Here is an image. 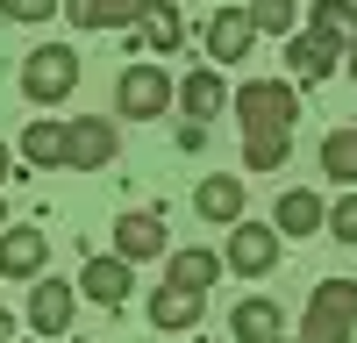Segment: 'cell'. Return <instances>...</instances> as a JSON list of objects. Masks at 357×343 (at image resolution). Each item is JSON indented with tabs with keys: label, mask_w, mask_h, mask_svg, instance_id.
I'll list each match as a JSON object with an SVG mask.
<instances>
[{
	"label": "cell",
	"mask_w": 357,
	"mask_h": 343,
	"mask_svg": "<svg viewBox=\"0 0 357 343\" xmlns=\"http://www.w3.org/2000/svg\"><path fill=\"white\" fill-rule=\"evenodd\" d=\"M114 114H72V122H29L22 143H15V158H29L36 172H100L114 165Z\"/></svg>",
	"instance_id": "obj_1"
},
{
	"label": "cell",
	"mask_w": 357,
	"mask_h": 343,
	"mask_svg": "<svg viewBox=\"0 0 357 343\" xmlns=\"http://www.w3.org/2000/svg\"><path fill=\"white\" fill-rule=\"evenodd\" d=\"M236 122H243V165L279 172L293 151V122H301V93L293 79H250L236 86Z\"/></svg>",
	"instance_id": "obj_2"
},
{
	"label": "cell",
	"mask_w": 357,
	"mask_h": 343,
	"mask_svg": "<svg viewBox=\"0 0 357 343\" xmlns=\"http://www.w3.org/2000/svg\"><path fill=\"white\" fill-rule=\"evenodd\" d=\"M79 50L72 43H36L22 57V100H36V107H57V100H72L79 93Z\"/></svg>",
	"instance_id": "obj_3"
},
{
	"label": "cell",
	"mask_w": 357,
	"mask_h": 343,
	"mask_svg": "<svg viewBox=\"0 0 357 343\" xmlns=\"http://www.w3.org/2000/svg\"><path fill=\"white\" fill-rule=\"evenodd\" d=\"M357 329V279H321L301 314V343H350Z\"/></svg>",
	"instance_id": "obj_4"
},
{
	"label": "cell",
	"mask_w": 357,
	"mask_h": 343,
	"mask_svg": "<svg viewBox=\"0 0 357 343\" xmlns=\"http://www.w3.org/2000/svg\"><path fill=\"white\" fill-rule=\"evenodd\" d=\"M114 114H129V122H151V114H172V72L165 65H129L114 79Z\"/></svg>",
	"instance_id": "obj_5"
},
{
	"label": "cell",
	"mask_w": 357,
	"mask_h": 343,
	"mask_svg": "<svg viewBox=\"0 0 357 343\" xmlns=\"http://www.w3.org/2000/svg\"><path fill=\"white\" fill-rule=\"evenodd\" d=\"M279 250H286V236H279V229H272V222H250V215H243V222L229 229V257H222V265H229L236 279H264V272L279 265Z\"/></svg>",
	"instance_id": "obj_6"
},
{
	"label": "cell",
	"mask_w": 357,
	"mask_h": 343,
	"mask_svg": "<svg viewBox=\"0 0 357 343\" xmlns=\"http://www.w3.org/2000/svg\"><path fill=\"white\" fill-rule=\"evenodd\" d=\"M72 314H79V286H65V279H36V286H29V329H36L43 343L65 336Z\"/></svg>",
	"instance_id": "obj_7"
},
{
	"label": "cell",
	"mask_w": 357,
	"mask_h": 343,
	"mask_svg": "<svg viewBox=\"0 0 357 343\" xmlns=\"http://www.w3.org/2000/svg\"><path fill=\"white\" fill-rule=\"evenodd\" d=\"M50 265V236L43 229H0V279H43Z\"/></svg>",
	"instance_id": "obj_8"
},
{
	"label": "cell",
	"mask_w": 357,
	"mask_h": 343,
	"mask_svg": "<svg viewBox=\"0 0 357 343\" xmlns=\"http://www.w3.org/2000/svg\"><path fill=\"white\" fill-rule=\"evenodd\" d=\"M250 43H257V22H250V8L243 0H229V8H215L207 15V57H250Z\"/></svg>",
	"instance_id": "obj_9"
},
{
	"label": "cell",
	"mask_w": 357,
	"mask_h": 343,
	"mask_svg": "<svg viewBox=\"0 0 357 343\" xmlns=\"http://www.w3.org/2000/svg\"><path fill=\"white\" fill-rule=\"evenodd\" d=\"M193 215H200L207 229H236V222H243V179L207 172V179L193 186Z\"/></svg>",
	"instance_id": "obj_10"
},
{
	"label": "cell",
	"mask_w": 357,
	"mask_h": 343,
	"mask_svg": "<svg viewBox=\"0 0 357 343\" xmlns=\"http://www.w3.org/2000/svg\"><path fill=\"white\" fill-rule=\"evenodd\" d=\"M129 286H136V265H129V257H86V272H79V294L100 300V307H122Z\"/></svg>",
	"instance_id": "obj_11"
},
{
	"label": "cell",
	"mask_w": 357,
	"mask_h": 343,
	"mask_svg": "<svg viewBox=\"0 0 357 343\" xmlns=\"http://www.w3.org/2000/svg\"><path fill=\"white\" fill-rule=\"evenodd\" d=\"M114 257H129V265H143V257H165V215L136 208L114 222Z\"/></svg>",
	"instance_id": "obj_12"
},
{
	"label": "cell",
	"mask_w": 357,
	"mask_h": 343,
	"mask_svg": "<svg viewBox=\"0 0 357 343\" xmlns=\"http://www.w3.org/2000/svg\"><path fill=\"white\" fill-rule=\"evenodd\" d=\"M143 8H151V0H65L57 15H65L72 29H136Z\"/></svg>",
	"instance_id": "obj_13"
},
{
	"label": "cell",
	"mask_w": 357,
	"mask_h": 343,
	"mask_svg": "<svg viewBox=\"0 0 357 343\" xmlns=\"http://www.w3.org/2000/svg\"><path fill=\"white\" fill-rule=\"evenodd\" d=\"M229 336H236V343H279V336H286V314H279V300H264V294L236 300V314H229Z\"/></svg>",
	"instance_id": "obj_14"
},
{
	"label": "cell",
	"mask_w": 357,
	"mask_h": 343,
	"mask_svg": "<svg viewBox=\"0 0 357 343\" xmlns=\"http://www.w3.org/2000/svg\"><path fill=\"white\" fill-rule=\"evenodd\" d=\"M321 222H329V208H321V193H307V186H286L279 208H272V229H279V236H314Z\"/></svg>",
	"instance_id": "obj_15"
},
{
	"label": "cell",
	"mask_w": 357,
	"mask_h": 343,
	"mask_svg": "<svg viewBox=\"0 0 357 343\" xmlns=\"http://www.w3.org/2000/svg\"><path fill=\"white\" fill-rule=\"evenodd\" d=\"M200 314H207V294H186V286H158L151 294V329H200Z\"/></svg>",
	"instance_id": "obj_16"
},
{
	"label": "cell",
	"mask_w": 357,
	"mask_h": 343,
	"mask_svg": "<svg viewBox=\"0 0 357 343\" xmlns=\"http://www.w3.org/2000/svg\"><path fill=\"white\" fill-rule=\"evenodd\" d=\"M229 107V86H222V72H186L178 79V114H193V122H215V114Z\"/></svg>",
	"instance_id": "obj_17"
},
{
	"label": "cell",
	"mask_w": 357,
	"mask_h": 343,
	"mask_svg": "<svg viewBox=\"0 0 357 343\" xmlns=\"http://www.w3.org/2000/svg\"><path fill=\"white\" fill-rule=\"evenodd\" d=\"M222 279V250H172L165 257V286H186V294H207Z\"/></svg>",
	"instance_id": "obj_18"
},
{
	"label": "cell",
	"mask_w": 357,
	"mask_h": 343,
	"mask_svg": "<svg viewBox=\"0 0 357 343\" xmlns=\"http://www.w3.org/2000/svg\"><path fill=\"white\" fill-rule=\"evenodd\" d=\"M136 36L151 43L158 57H172L178 43H186V15H178V0H151V8H143V22H136Z\"/></svg>",
	"instance_id": "obj_19"
},
{
	"label": "cell",
	"mask_w": 357,
	"mask_h": 343,
	"mask_svg": "<svg viewBox=\"0 0 357 343\" xmlns=\"http://www.w3.org/2000/svg\"><path fill=\"white\" fill-rule=\"evenodd\" d=\"M336 43H321V36H286V72L301 79V86H314V79H329L336 72Z\"/></svg>",
	"instance_id": "obj_20"
},
{
	"label": "cell",
	"mask_w": 357,
	"mask_h": 343,
	"mask_svg": "<svg viewBox=\"0 0 357 343\" xmlns=\"http://www.w3.org/2000/svg\"><path fill=\"white\" fill-rule=\"evenodd\" d=\"M321 172L336 186H357V129H329L321 136Z\"/></svg>",
	"instance_id": "obj_21"
},
{
	"label": "cell",
	"mask_w": 357,
	"mask_h": 343,
	"mask_svg": "<svg viewBox=\"0 0 357 343\" xmlns=\"http://www.w3.org/2000/svg\"><path fill=\"white\" fill-rule=\"evenodd\" d=\"M350 29H357V8H350V0H314V29H307V36H321V43H350Z\"/></svg>",
	"instance_id": "obj_22"
},
{
	"label": "cell",
	"mask_w": 357,
	"mask_h": 343,
	"mask_svg": "<svg viewBox=\"0 0 357 343\" xmlns=\"http://www.w3.org/2000/svg\"><path fill=\"white\" fill-rule=\"evenodd\" d=\"M257 36H293V0H243Z\"/></svg>",
	"instance_id": "obj_23"
},
{
	"label": "cell",
	"mask_w": 357,
	"mask_h": 343,
	"mask_svg": "<svg viewBox=\"0 0 357 343\" xmlns=\"http://www.w3.org/2000/svg\"><path fill=\"white\" fill-rule=\"evenodd\" d=\"M321 229H329L336 243H357V193H343L336 208H329V222H321Z\"/></svg>",
	"instance_id": "obj_24"
},
{
	"label": "cell",
	"mask_w": 357,
	"mask_h": 343,
	"mask_svg": "<svg viewBox=\"0 0 357 343\" xmlns=\"http://www.w3.org/2000/svg\"><path fill=\"white\" fill-rule=\"evenodd\" d=\"M57 8H65V0H0V15H8V22H50Z\"/></svg>",
	"instance_id": "obj_25"
},
{
	"label": "cell",
	"mask_w": 357,
	"mask_h": 343,
	"mask_svg": "<svg viewBox=\"0 0 357 343\" xmlns=\"http://www.w3.org/2000/svg\"><path fill=\"white\" fill-rule=\"evenodd\" d=\"M8 172H15V143H0V179H8Z\"/></svg>",
	"instance_id": "obj_26"
},
{
	"label": "cell",
	"mask_w": 357,
	"mask_h": 343,
	"mask_svg": "<svg viewBox=\"0 0 357 343\" xmlns=\"http://www.w3.org/2000/svg\"><path fill=\"white\" fill-rule=\"evenodd\" d=\"M0 343H15V314L8 307H0Z\"/></svg>",
	"instance_id": "obj_27"
},
{
	"label": "cell",
	"mask_w": 357,
	"mask_h": 343,
	"mask_svg": "<svg viewBox=\"0 0 357 343\" xmlns=\"http://www.w3.org/2000/svg\"><path fill=\"white\" fill-rule=\"evenodd\" d=\"M343 57H350V79H357V29H350V43H343Z\"/></svg>",
	"instance_id": "obj_28"
},
{
	"label": "cell",
	"mask_w": 357,
	"mask_h": 343,
	"mask_svg": "<svg viewBox=\"0 0 357 343\" xmlns=\"http://www.w3.org/2000/svg\"><path fill=\"white\" fill-rule=\"evenodd\" d=\"M0 229H8V208H0Z\"/></svg>",
	"instance_id": "obj_29"
},
{
	"label": "cell",
	"mask_w": 357,
	"mask_h": 343,
	"mask_svg": "<svg viewBox=\"0 0 357 343\" xmlns=\"http://www.w3.org/2000/svg\"><path fill=\"white\" fill-rule=\"evenodd\" d=\"M279 343H286V336H279ZM293 343H301V336H293Z\"/></svg>",
	"instance_id": "obj_30"
},
{
	"label": "cell",
	"mask_w": 357,
	"mask_h": 343,
	"mask_svg": "<svg viewBox=\"0 0 357 343\" xmlns=\"http://www.w3.org/2000/svg\"><path fill=\"white\" fill-rule=\"evenodd\" d=\"M36 343H43V336H36Z\"/></svg>",
	"instance_id": "obj_31"
}]
</instances>
